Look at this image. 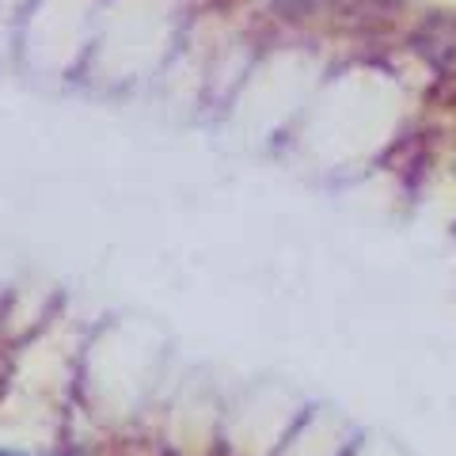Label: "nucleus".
I'll list each match as a JSON object with an SVG mask.
<instances>
[{
    "mask_svg": "<svg viewBox=\"0 0 456 456\" xmlns=\"http://www.w3.org/2000/svg\"><path fill=\"white\" fill-rule=\"evenodd\" d=\"M69 456H77V452H69Z\"/></svg>",
    "mask_w": 456,
    "mask_h": 456,
    "instance_id": "nucleus-2",
    "label": "nucleus"
},
{
    "mask_svg": "<svg viewBox=\"0 0 456 456\" xmlns=\"http://www.w3.org/2000/svg\"><path fill=\"white\" fill-rule=\"evenodd\" d=\"M0 456H27V452H12V449H0Z\"/></svg>",
    "mask_w": 456,
    "mask_h": 456,
    "instance_id": "nucleus-1",
    "label": "nucleus"
}]
</instances>
